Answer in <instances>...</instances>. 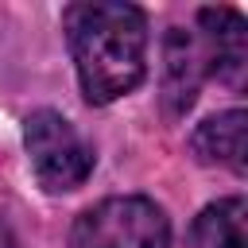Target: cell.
<instances>
[{"label":"cell","mask_w":248,"mask_h":248,"mask_svg":"<svg viewBox=\"0 0 248 248\" xmlns=\"http://www.w3.org/2000/svg\"><path fill=\"white\" fill-rule=\"evenodd\" d=\"M74 70L89 105H112L147 74V16L120 0H81L62 12Z\"/></svg>","instance_id":"6da1fadb"},{"label":"cell","mask_w":248,"mask_h":248,"mask_svg":"<svg viewBox=\"0 0 248 248\" xmlns=\"http://www.w3.org/2000/svg\"><path fill=\"white\" fill-rule=\"evenodd\" d=\"M70 248H170V221L151 198H105L74 221Z\"/></svg>","instance_id":"7a4b0ae2"},{"label":"cell","mask_w":248,"mask_h":248,"mask_svg":"<svg viewBox=\"0 0 248 248\" xmlns=\"http://www.w3.org/2000/svg\"><path fill=\"white\" fill-rule=\"evenodd\" d=\"M23 147L46 194H70L93 174V143L54 108H39L23 120Z\"/></svg>","instance_id":"3957f363"},{"label":"cell","mask_w":248,"mask_h":248,"mask_svg":"<svg viewBox=\"0 0 248 248\" xmlns=\"http://www.w3.org/2000/svg\"><path fill=\"white\" fill-rule=\"evenodd\" d=\"M205 78H213V74H209V54H205L202 35L186 31V27H170L167 43H163V101H167V112L182 116L198 101V89H202Z\"/></svg>","instance_id":"277c9868"},{"label":"cell","mask_w":248,"mask_h":248,"mask_svg":"<svg viewBox=\"0 0 248 248\" xmlns=\"http://www.w3.org/2000/svg\"><path fill=\"white\" fill-rule=\"evenodd\" d=\"M198 23H202V43H205V54H209V74L225 85H240L244 78V66H248V27H244V16L236 8H202L198 12Z\"/></svg>","instance_id":"5b68a950"},{"label":"cell","mask_w":248,"mask_h":248,"mask_svg":"<svg viewBox=\"0 0 248 248\" xmlns=\"http://www.w3.org/2000/svg\"><path fill=\"white\" fill-rule=\"evenodd\" d=\"M244 132H248V116L244 108H225L209 120H202L190 136V147L202 163H217L229 167L232 174H244Z\"/></svg>","instance_id":"8992f818"},{"label":"cell","mask_w":248,"mask_h":248,"mask_svg":"<svg viewBox=\"0 0 248 248\" xmlns=\"http://www.w3.org/2000/svg\"><path fill=\"white\" fill-rule=\"evenodd\" d=\"M190 248H248V202L240 194L209 202L190 225Z\"/></svg>","instance_id":"52a82bcc"},{"label":"cell","mask_w":248,"mask_h":248,"mask_svg":"<svg viewBox=\"0 0 248 248\" xmlns=\"http://www.w3.org/2000/svg\"><path fill=\"white\" fill-rule=\"evenodd\" d=\"M0 248H16V240H12V229L0 221Z\"/></svg>","instance_id":"ba28073f"}]
</instances>
